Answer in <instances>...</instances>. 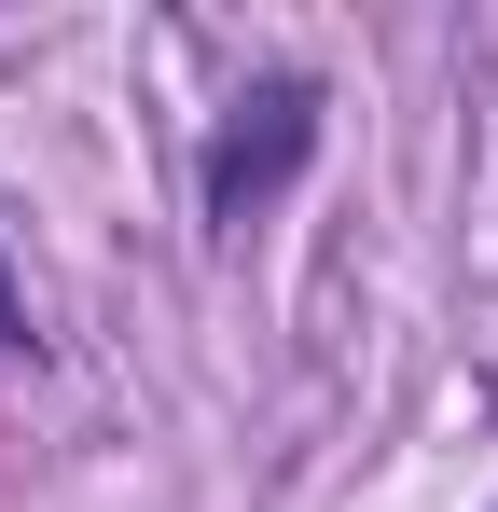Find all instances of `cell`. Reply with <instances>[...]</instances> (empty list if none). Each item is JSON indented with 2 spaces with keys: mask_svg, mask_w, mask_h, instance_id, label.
<instances>
[{
  "mask_svg": "<svg viewBox=\"0 0 498 512\" xmlns=\"http://www.w3.org/2000/svg\"><path fill=\"white\" fill-rule=\"evenodd\" d=\"M319 125H332L319 70H249V84L208 111V139H194V222H208V250H236L249 222L319 167Z\"/></svg>",
  "mask_w": 498,
  "mask_h": 512,
  "instance_id": "6da1fadb",
  "label": "cell"
},
{
  "mask_svg": "<svg viewBox=\"0 0 498 512\" xmlns=\"http://www.w3.org/2000/svg\"><path fill=\"white\" fill-rule=\"evenodd\" d=\"M42 346V319H28V277H14V250H0V360H28Z\"/></svg>",
  "mask_w": 498,
  "mask_h": 512,
  "instance_id": "7a4b0ae2",
  "label": "cell"
}]
</instances>
